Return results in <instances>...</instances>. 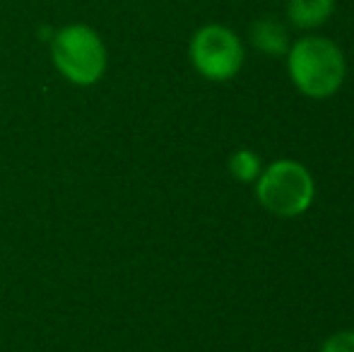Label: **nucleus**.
Masks as SVG:
<instances>
[{
    "label": "nucleus",
    "instance_id": "obj_1",
    "mask_svg": "<svg viewBox=\"0 0 354 352\" xmlns=\"http://www.w3.org/2000/svg\"><path fill=\"white\" fill-rule=\"evenodd\" d=\"M287 71L292 85L308 99H328L340 92L347 75L342 48L333 39L306 34L289 44Z\"/></svg>",
    "mask_w": 354,
    "mask_h": 352
},
{
    "label": "nucleus",
    "instance_id": "obj_2",
    "mask_svg": "<svg viewBox=\"0 0 354 352\" xmlns=\"http://www.w3.org/2000/svg\"><path fill=\"white\" fill-rule=\"evenodd\" d=\"M51 61L53 68L71 85L92 87L106 73L109 51L97 29L82 22H73L53 32Z\"/></svg>",
    "mask_w": 354,
    "mask_h": 352
},
{
    "label": "nucleus",
    "instance_id": "obj_3",
    "mask_svg": "<svg viewBox=\"0 0 354 352\" xmlns=\"http://www.w3.org/2000/svg\"><path fill=\"white\" fill-rule=\"evenodd\" d=\"M256 198L270 215L280 220L301 217L316 198V181L311 172L297 160H275L263 167L256 178Z\"/></svg>",
    "mask_w": 354,
    "mask_h": 352
},
{
    "label": "nucleus",
    "instance_id": "obj_4",
    "mask_svg": "<svg viewBox=\"0 0 354 352\" xmlns=\"http://www.w3.org/2000/svg\"><path fill=\"white\" fill-rule=\"evenodd\" d=\"M188 58L198 75L210 82H227L243 68V44L234 29L224 24H205L191 37Z\"/></svg>",
    "mask_w": 354,
    "mask_h": 352
},
{
    "label": "nucleus",
    "instance_id": "obj_5",
    "mask_svg": "<svg viewBox=\"0 0 354 352\" xmlns=\"http://www.w3.org/2000/svg\"><path fill=\"white\" fill-rule=\"evenodd\" d=\"M335 10V0H289L287 17L301 32H311L326 24Z\"/></svg>",
    "mask_w": 354,
    "mask_h": 352
},
{
    "label": "nucleus",
    "instance_id": "obj_6",
    "mask_svg": "<svg viewBox=\"0 0 354 352\" xmlns=\"http://www.w3.org/2000/svg\"><path fill=\"white\" fill-rule=\"evenodd\" d=\"M251 41L258 51L268 53V56H284L289 51V34L282 27V22L272 17L258 19L251 27Z\"/></svg>",
    "mask_w": 354,
    "mask_h": 352
},
{
    "label": "nucleus",
    "instance_id": "obj_7",
    "mask_svg": "<svg viewBox=\"0 0 354 352\" xmlns=\"http://www.w3.org/2000/svg\"><path fill=\"white\" fill-rule=\"evenodd\" d=\"M227 169L239 183H256V178L261 176V172H263V160L258 152L241 147V150L229 155Z\"/></svg>",
    "mask_w": 354,
    "mask_h": 352
},
{
    "label": "nucleus",
    "instance_id": "obj_8",
    "mask_svg": "<svg viewBox=\"0 0 354 352\" xmlns=\"http://www.w3.org/2000/svg\"><path fill=\"white\" fill-rule=\"evenodd\" d=\"M321 352H354V331H337L323 343Z\"/></svg>",
    "mask_w": 354,
    "mask_h": 352
}]
</instances>
